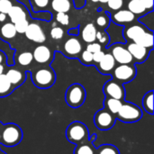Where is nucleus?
<instances>
[{"instance_id":"1","label":"nucleus","mask_w":154,"mask_h":154,"mask_svg":"<svg viewBox=\"0 0 154 154\" xmlns=\"http://www.w3.org/2000/svg\"><path fill=\"white\" fill-rule=\"evenodd\" d=\"M23 131L21 127L14 123L2 124L0 126V145L14 147L21 143Z\"/></svg>"},{"instance_id":"2","label":"nucleus","mask_w":154,"mask_h":154,"mask_svg":"<svg viewBox=\"0 0 154 154\" xmlns=\"http://www.w3.org/2000/svg\"><path fill=\"white\" fill-rule=\"evenodd\" d=\"M66 138L73 144H80L89 140V131L85 124L75 121L69 125L65 132Z\"/></svg>"},{"instance_id":"3","label":"nucleus","mask_w":154,"mask_h":154,"mask_svg":"<svg viewBox=\"0 0 154 154\" xmlns=\"http://www.w3.org/2000/svg\"><path fill=\"white\" fill-rule=\"evenodd\" d=\"M116 119L124 123H136L143 117L142 109L130 102H123L122 106L116 115Z\"/></svg>"},{"instance_id":"4","label":"nucleus","mask_w":154,"mask_h":154,"mask_svg":"<svg viewBox=\"0 0 154 154\" xmlns=\"http://www.w3.org/2000/svg\"><path fill=\"white\" fill-rule=\"evenodd\" d=\"M86 99V90L79 84L71 85L66 91L65 100L69 106L78 108L81 106Z\"/></svg>"},{"instance_id":"5","label":"nucleus","mask_w":154,"mask_h":154,"mask_svg":"<svg viewBox=\"0 0 154 154\" xmlns=\"http://www.w3.org/2000/svg\"><path fill=\"white\" fill-rule=\"evenodd\" d=\"M32 81L37 88H48L51 87L55 82L54 72L47 68H42L33 72L32 76Z\"/></svg>"},{"instance_id":"6","label":"nucleus","mask_w":154,"mask_h":154,"mask_svg":"<svg viewBox=\"0 0 154 154\" xmlns=\"http://www.w3.org/2000/svg\"><path fill=\"white\" fill-rule=\"evenodd\" d=\"M116 120V116L106 108L98 110L94 116V124L97 128L101 131H106L113 128Z\"/></svg>"},{"instance_id":"7","label":"nucleus","mask_w":154,"mask_h":154,"mask_svg":"<svg viewBox=\"0 0 154 154\" xmlns=\"http://www.w3.org/2000/svg\"><path fill=\"white\" fill-rule=\"evenodd\" d=\"M136 69L134 66L128 64H121L117 66L114 70V78L117 82L128 83L135 78Z\"/></svg>"},{"instance_id":"8","label":"nucleus","mask_w":154,"mask_h":154,"mask_svg":"<svg viewBox=\"0 0 154 154\" xmlns=\"http://www.w3.org/2000/svg\"><path fill=\"white\" fill-rule=\"evenodd\" d=\"M104 93L106 97L124 100L125 97V90L120 82L116 80H109L104 86Z\"/></svg>"},{"instance_id":"9","label":"nucleus","mask_w":154,"mask_h":154,"mask_svg":"<svg viewBox=\"0 0 154 154\" xmlns=\"http://www.w3.org/2000/svg\"><path fill=\"white\" fill-rule=\"evenodd\" d=\"M24 33L27 39L37 43H42L46 40V36H45L43 30L38 23H29Z\"/></svg>"},{"instance_id":"10","label":"nucleus","mask_w":154,"mask_h":154,"mask_svg":"<svg viewBox=\"0 0 154 154\" xmlns=\"http://www.w3.org/2000/svg\"><path fill=\"white\" fill-rule=\"evenodd\" d=\"M112 55L115 60L120 64H130L134 59L129 51L122 45H116L113 47Z\"/></svg>"},{"instance_id":"11","label":"nucleus","mask_w":154,"mask_h":154,"mask_svg":"<svg viewBox=\"0 0 154 154\" xmlns=\"http://www.w3.org/2000/svg\"><path fill=\"white\" fill-rule=\"evenodd\" d=\"M97 138V134L90 135L88 142L78 144L76 146L73 154H96V147L94 146V142Z\"/></svg>"},{"instance_id":"12","label":"nucleus","mask_w":154,"mask_h":154,"mask_svg":"<svg viewBox=\"0 0 154 154\" xmlns=\"http://www.w3.org/2000/svg\"><path fill=\"white\" fill-rule=\"evenodd\" d=\"M32 57L38 63H46L51 60V52L47 46L39 45L34 49Z\"/></svg>"},{"instance_id":"13","label":"nucleus","mask_w":154,"mask_h":154,"mask_svg":"<svg viewBox=\"0 0 154 154\" xmlns=\"http://www.w3.org/2000/svg\"><path fill=\"white\" fill-rule=\"evenodd\" d=\"M127 50L129 51V52L131 53L133 58H134L135 60H137L139 61L144 60L148 55V49L144 48L135 42L129 44Z\"/></svg>"},{"instance_id":"14","label":"nucleus","mask_w":154,"mask_h":154,"mask_svg":"<svg viewBox=\"0 0 154 154\" xmlns=\"http://www.w3.org/2000/svg\"><path fill=\"white\" fill-rule=\"evenodd\" d=\"M5 76L10 81V83L12 84L14 88L21 86L25 79V76L23 74V72H21L19 69H10L6 72Z\"/></svg>"},{"instance_id":"15","label":"nucleus","mask_w":154,"mask_h":154,"mask_svg":"<svg viewBox=\"0 0 154 154\" xmlns=\"http://www.w3.org/2000/svg\"><path fill=\"white\" fill-rule=\"evenodd\" d=\"M81 49L80 42L75 37L68 39L64 43V51L69 55H77L81 51Z\"/></svg>"},{"instance_id":"16","label":"nucleus","mask_w":154,"mask_h":154,"mask_svg":"<svg viewBox=\"0 0 154 154\" xmlns=\"http://www.w3.org/2000/svg\"><path fill=\"white\" fill-rule=\"evenodd\" d=\"M116 66V60L111 53H105L103 59L99 62V69L103 73H109Z\"/></svg>"},{"instance_id":"17","label":"nucleus","mask_w":154,"mask_h":154,"mask_svg":"<svg viewBox=\"0 0 154 154\" xmlns=\"http://www.w3.org/2000/svg\"><path fill=\"white\" fill-rule=\"evenodd\" d=\"M11 22L13 23H18L22 20L26 19V14L23 9L19 5H12L11 9L7 13Z\"/></svg>"},{"instance_id":"18","label":"nucleus","mask_w":154,"mask_h":154,"mask_svg":"<svg viewBox=\"0 0 154 154\" xmlns=\"http://www.w3.org/2000/svg\"><path fill=\"white\" fill-rule=\"evenodd\" d=\"M113 20L117 23H131L134 20V14L129 10H119L114 14Z\"/></svg>"},{"instance_id":"19","label":"nucleus","mask_w":154,"mask_h":154,"mask_svg":"<svg viewBox=\"0 0 154 154\" xmlns=\"http://www.w3.org/2000/svg\"><path fill=\"white\" fill-rule=\"evenodd\" d=\"M97 29L94 23H88L82 30V39L88 43H91L97 39Z\"/></svg>"},{"instance_id":"20","label":"nucleus","mask_w":154,"mask_h":154,"mask_svg":"<svg viewBox=\"0 0 154 154\" xmlns=\"http://www.w3.org/2000/svg\"><path fill=\"white\" fill-rule=\"evenodd\" d=\"M122 105H123V101L119 99H116V98L106 97L104 101V108H106V110H108L115 116L117 114Z\"/></svg>"},{"instance_id":"21","label":"nucleus","mask_w":154,"mask_h":154,"mask_svg":"<svg viewBox=\"0 0 154 154\" xmlns=\"http://www.w3.org/2000/svg\"><path fill=\"white\" fill-rule=\"evenodd\" d=\"M14 88L5 74L0 75V97H5L12 93Z\"/></svg>"},{"instance_id":"22","label":"nucleus","mask_w":154,"mask_h":154,"mask_svg":"<svg viewBox=\"0 0 154 154\" xmlns=\"http://www.w3.org/2000/svg\"><path fill=\"white\" fill-rule=\"evenodd\" d=\"M134 42L144 48H152L153 46V34L152 32H145Z\"/></svg>"},{"instance_id":"23","label":"nucleus","mask_w":154,"mask_h":154,"mask_svg":"<svg viewBox=\"0 0 154 154\" xmlns=\"http://www.w3.org/2000/svg\"><path fill=\"white\" fill-rule=\"evenodd\" d=\"M51 7L57 13H67L70 10L71 4L69 0H52Z\"/></svg>"},{"instance_id":"24","label":"nucleus","mask_w":154,"mask_h":154,"mask_svg":"<svg viewBox=\"0 0 154 154\" xmlns=\"http://www.w3.org/2000/svg\"><path fill=\"white\" fill-rule=\"evenodd\" d=\"M146 32V31H145L144 27H143L142 25H139V24H134V25L130 26L129 28L126 29V31H125V35H126L129 39L134 41V40H136L138 37H140V36H141L143 32Z\"/></svg>"},{"instance_id":"25","label":"nucleus","mask_w":154,"mask_h":154,"mask_svg":"<svg viewBox=\"0 0 154 154\" xmlns=\"http://www.w3.org/2000/svg\"><path fill=\"white\" fill-rule=\"evenodd\" d=\"M143 106L144 110L150 114H153V91L151 90L147 92L143 98Z\"/></svg>"},{"instance_id":"26","label":"nucleus","mask_w":154,"mask_h":154,"mask_svg":"<svg viewBox=\"0 0 154 154\" xmlns=\"http://www.w3.org/2000/svg\"><path fill=\"white\" fill-rule=\"evenodd\" d=\"M1 33L6 39H13L16 35V30L13 23H6L1 27Z\"/></svg>"},{"instance_id":"27","label":"nucleus","mask_w":154,"mask_h":154,"mask_svg":"<svg viewBox=\"0 0 154 154\" xmlns=\"http://www.w3.org/2000/svg\"><path fill=\"white\" fill-rule=\"evenodd\" d=\"M128 10L134 14H142L146 11L140 0H130L128 4Z\"/></svg>"},{"instance_id":"28","label":"nucleus","mask_w":154,"mask_h":154,"mask_svg":"<svg viewBox=\"0 0 154 154\" xmlns=\"http://www.w3.org/2000/svg\"><path fill=\"white\" fill-rule=\"evenodd\" d=\"M96 154H120V152L113 144H102L96 149Z\"/></svg>"},{"instance_id":"29","label":"nucleus","mask_w":154,"mask_h":154,"mask_svg":"<svg viewBox=\"0 0 154 154\" xmlns=\"http://www.w3.org/2000/svg\"><path fill=\"white\" fill-rule=\"evenodd\" d=\"M32 60H33V57H32V52H30V51L21 52L17 57L18 63L22 66H27V65L31 64Z\"/></svg>"},{"instance_id":"30","label":"nucleus","mask_w":154,"mask_h":154,"mask_svg":"<svg viewBox=\"0 0 154 154\" xmlns=\"http://www.w3.org/2000/svg\"><path fill=\"white\" fill-rule=\"evenodd\" d=\"M14 27H15V30H16V32H19V33H24L28 25H29V22L27 19H24V20H22L18 23H14Z\"/></svg>"},{"instance_id":"31","label":"nucleus","mask_w":154,"mask_h":154,"mask_svg":"<svg viewBox=\"0 0 154 154\" xmlns=\"http://www.w3.org/2000/svg\"><path fill=\"white\" fill-rule=\"evenodd\" d=\"M51 37L54 40H60L64 35V31L60 27H53L51 30Z\"/></svg>"},{"instance_id":"32","label":"nucleus","mask_w":154,"mask_h":154,"mask_svg":"<svg viewBox=\"0 0 154 154\" xmlns=\"http://www.w3.org/2000/svg\"><path fill=\"white\" fill-rule=\"evenodd\" d=\"M13 4L10 0H0V13L7 14Z\"/></svg>"},{"instance_id":"33","label":"nucleus","mask_w":154,"mask_h":154,"mask_svg":"<svg viewBox=\"0 0 154 154\" xmlns=\"http://www.w3.org/2000/svg\"><path fill=\"white\" fill-rule=\"evenodd\" d=\"M56 20L62 25H68L69 23V16L66 13H58L56 15Z\"/></svg>"},{"instance_id":"34","label":"nucleus","mask_w":154,"mask_h":154,"mask_svg":"<svg viewBox=\"0 0 154 154\" xmlns=\"http://www.w3.org/2000/svg\"><path fill=\"white\" fill-rule=\"evenodd\" d=\"M108 7L112 10H119L124 5V0H108L107 1Z\"/></svg>"},{"instance_id":"35","label":"nucleus","mask_w":154,"mask_h":154,"mask_svg":"<svg viewBox=\"0 0 154 154\" xmlns=\"http://www.w3.org/2000/svg\"><path fill=\"white\" fill-rule=\"evenodd\" d=\"M81 58H82V60L85 63H90L93 60V53H91V52H89L88 51L86 50V51H84L82 52Z\"/></svg>"},{"instance_id":"36","label":"nucleus","mask_w":154,"mask_h":154,"mask_svg":"<svg viewBox=\"0 0 154 154\" xmlns=\"http://www.w3.org/2000/svg\"><path fill=\"white\" fill-rule=\"evenodd\" d=\"M87 51H88L91 53H95L97 51H101V45L99 43H89L87 46Z\"/></svg>"},{"instance_id":"37","label":"nucleus","mask_w":154,"mask_h":154,"mask_svg":"<svg viewBox=\"0 0 154 154\" xmlns=\"http://www.w3.org/2000/svg\"><path fill=\"white\" fill-rule=\"evenodd\" d=\"M97 25L100 26V27H106V26L107 25V23H108V20H107L106 16H105V15H100V16H98L97 19Z\"/></svg>"},{"instance_id":"38","label":"nucleus","mask_w":154,"mask_h":154,"mask_svg":"<svg viewBox=\"0 0 154 154\" xmlns=\"http://www.w3.org/2000/svg\"><path fill=\"white\" fill-rule=\"evenodd\" d=\"M97 39L101 42V43H105V42H107V40H108V36L105 33V32H97Z\"/></svg>"},{"instance_id":"39","label":"nucleus","mask_w":154,"mask_h":154,"mask_svg":"<svg viewBox=\"0 0 154 154\" xmlns=\"http://www.w3.org/2000/svg\"><path fill=\"white\" fill-rule=\"evenodd\" d=\"M104 55H105V52L104 51H97V52L93 53V60L96 63H99L101 61V60L103 59Z\"/></svg>"},{"instance_id":"40","label":"nucleus","mask_w":154,"mask_h":154,"mask_svg":"<svg viewBox=\"0 0 154 154\" xmlns=\"http://www.w3.org/2000/svg\"><path fill=\"white\" fill-rule=\"evenodd\" d=\"M32 2L39 8H44L49 5V0H32Z\"/></svg>"},{"instance_id":"41","label":"nucleus","mask_w":154,"mask_h":154,"mask_svg":"<svg viewBox=\"0 0 154 154\" xmlns=\"http://www.w3.org/2000/svg\"><path fill=\"white\" fill-rule=\"evenodd\" d=\"M140 1L143 4V5L145 7L146 10L152 9V7H153V0H140Z\"/></svg>"},{"instance_id":"42","label":"nucleus","mask_w":154,"mask_h":154,"mask_svg":"<svg viewBox=\"0 0 154 154\" xmlns=\"http://www.w3.org/2000/svg\"><path fill=\"white\" fill-rule=\"evenodd\" d=\"M5 19H6V14H3V13H0V22H5Z\"/></svg>"},{"instance_id":"43","label":"nucleus","mask_w":154,"mask_h":154,"mask_svg":"<svg viewBox=\"0 0 154 154\" xmlns=\"http://www.w3.org/2000/svg\"><path fill=\"white\" fill-rule=\"evenodd\" d=\"M4 70H5V68H4V66H3L2 64H0V75L4 74V73H3V72H4Z\"/></svg>"},{"instance_id":"44","label":"nucleus","mask_w":154,"mask_h":154,"mask_svg":"<svg viewBox=\"0 0 154 154\" xmlns=\"http://www.w3.org/2000/svg\"><path fill=\"white\" fill-rule=\"evenodd\" d=\"M93 2L97 3V2H100V3H107L108 0H92Z\"/></svg>"},{"instance_id":"45","label":"nucleus","mask_w":154,"mask_h":154,"mask_svg":"<svg viewBox=\"0 0 154 154\" xmlns=\"http://www.w3.org/2000/svg\"><path fill=\"white\" fill-rule=\"evenodd\" d=\"M3 59H4V55L0 52V64H1L2 61H3Z\"/></svg>"},{"instance_id":"46","label":"nucleus","mask_w":154,"mask_h":154,"mask_svg":"<svg viewBox=\"0 0 154 154\" xmlns=\"http://www.w3.org/2000/svg\"><path fill=\"white\" fill-rule=\"evenodd\" d=\"M0 154H6V153H5V152H3V151H2V150L0 149Z\"/></svg>"},{"instance_id":"47","label":"nucleus","mask_w":154,"mask_h":154,"mask_svg":"<svg viewBox=\"0 0 154 154\" xmlns=\"http://www.w3.org/2000/svg\"><path fill=\"white\" fill-rule=\"evenodd\" d=\"M1 125H2V123H1V122H0V126H1Z\"/></svg>"}]
</instances>
